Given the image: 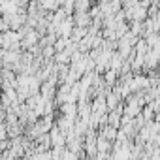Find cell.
<instances>
[{
  "label": "cell",
  "instance_id": "obj_1",
  "mask_svg": "<svg viewBox=\"0 0 160 160\" xmlns=\"http://www.w3.org/2000/svg\"><path fill=\"white\" fill-rule=\"evenodd\" d=\"M113 77H115V73H113V72H109V73L106 75V79H108V83H111V81H113Z\"/></svg>",
  "mask_w": 160,
  "mask_h": 160
}]
</instances>
